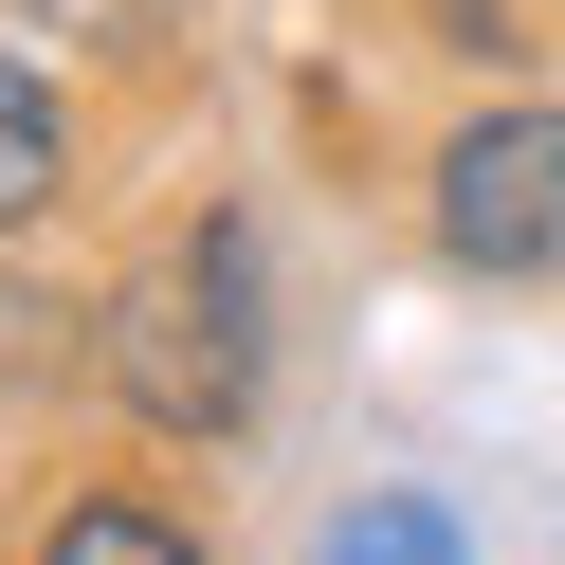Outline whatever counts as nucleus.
<instances>
[{"label": "nucleus", "mask_w": 565, "mask_h": 565, "mask_svg": "<svg viewBox=\"0 0 565 565\" xmlns=\"http://www.w3.org/2000/svg\"><path fill=\"white\" fill-rule=\"evenodd\" d=\"M92 365L147 438H237L274 365V292H256V220H183L110 310H92Z\"/></svg>", "instance_id": "obj_1"}, {"label": "nucleus", "mask_w": 565, "mask_h": 565, "mask_svg": "<svg viewBox=\"0 0 565 565\" xmlns=\"http://www.w3.org/2000/svg\"><path fill=\"white\" fill-rule=\"evenodd\" d=\"M438 256L492 274V292H529V274H565V110L547 92H492V110L438 128Z\"/></svg>", "instance_id": "obj_2"}, {"label": "nucleus", "mask_w": 565, "mask_h": 565, "mask_svg": "<svg viewBox=\"0 0 565 565\" xmlns=\"http://www.w3.org/2000/svg\"><path fill=\"white\" fill-rule=\"evenodd\" d=\"M55 183H74V92H55L38 55L0 38V237H19V220H55Z\"/></svg>", "instance_id": "obj_3"}, {"label": "nucleus", "mask_w": 565, "mask_h": 565, "mask_svg": "<svg viewBox=\"0 0 565 565\" xmlns=\"http://www.w3.org/2000/svg\"><path fill=\"white\" fill-rule=\"evenodd\" d=\"M19 565H201V529H183V511H147V492H55Z\"/></svg>", "instance_id": "obj_4"}, {"label": "nucleus", "mask_w": 565, "mask_h": 565, "mask_svg": "<svg viewBox=\"0 0 565 565\" xmlns=\"http://www.w3.org/2000/svg\"><path fill=\"white\" fill-rule=\"evenodd\" d=\"M329 565H475V547H456V511H419V492H365V511L329 529Z\"/></svg>", "instance_id": "obj_5"}]
</instances>
